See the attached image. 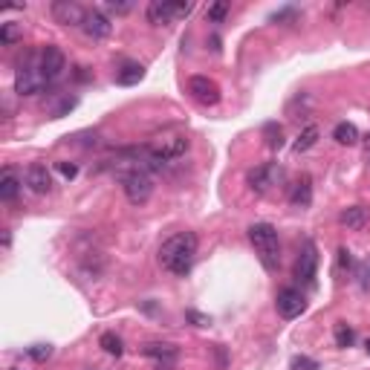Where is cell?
I'll return each mask as SVG.
<instances>
[{
  "mask_svg": "<svg viewBox=\"0 0 370 370\" xmlns=\"http://www.w3.org/2000/svg\"><path fill=\"white\" fill-rule=\"evenodd\" d=\"M197 246H200V240L194 231H176V235H171L159 246V266L176 278H185L191 266H194Z\"/></svg>",
  "mask_w": 370,
  "mask_h": 370,
  "instance_id": "6da1fadb",
  "label": "cell"
},
{
  "mask_svg": "<svg viewBox=\"0 0 370 370\" xmlns=\"http://www.w3.org/2000/svg\"><path fill=\"white\" fill-rule=\"evenodd\" d=\"M249 243L255 246V252L269 272L278 269L281 264V240H278V229L272 223H252L249 226Z\"/></svg>",
  "mask_w": 370,
  "mask_h": 370,
  "instance_id": "7a4b0ae2",
  "label": "cell"
},
{
  "mask_svg": "<svg viewBox=\"0 0 370 370\" xmlns=\"http://www.w3.org/2000/svg\"><path fill=\"white\" fill-rule=\"evenodd\" d=\"M188 148H191V139L185 133H180V130H162L159 136L150 139V145L145 150L159 162V165H165V162H174V159L185 157Z\"/></svg>",
  "mask_w": 370,
  "mask_h": 370,
  "instance_id": "3957f363",
  "label": "cell"
},
{
  "mask_svg": "<svg viewBox=\"0 0 370 370\" xmlns=\"http://www.w3.org/2000/svg\"><path fill=\"white\" fill-rule=\"evenodd\" d=\"M119 183H122V191H125L128 203L133 205H145L154 194V180L145 168H130V171H122L119 174Z\"/></svg>",
  "mask_w": 370,
  "mask_h": 370,
  "instance_id": "277c9868",
  "label": "cell"
},
{
  "mask_svg": "<svg viewBox=\"0 0 370 370\" xmlns=\"http://www.w3.org/2000/svg\"><path fill=\"white\" fill-rule=\"evenodd\" d=\"M47 87L44 81V73H41V64H38V52H32L30 58H26L18 73H15V93L18 95H35Z\"/></svg>",
  "mask_w": 370,
  "mask_h": 370,
  "instance_id": "5b68a950",
  "label": "cell"
},
{
  "mask_svg": "<svg viewBox=\"0 0 370 370\" xmlns=\"http://www.w3.org/2000/svg\"><path fill=\"white\" fill-rule=\"evenodd\" d=\"M191 3H171V0H150L148 3V23L162 26V23H174L176 18H188L191 15Z\"/></svg>",
  "mask_w": 370,
  "mask_h": 370,
  "instance_id": "8992f818",
  "label": "cell"
},
{
  "mask_svg": "<svg viewBox=\"0 0 370 370\" xmlns=\"http://www.w3.org/2000/svg\"><path fill=\"white\" fill-rule=\"evenodd\" d=\"M38 64H41V73H44L47 84L58 81L64 76V70H67V58H64L61 47H56V44H47L44 49L38 52Z\"/></svg>",
  "mask_w": 370,
  "mask_h": 370,
  "instance_id": "52a82bcc",
  "label": "cell"
},
{
  "mask_svg": "<svg viewBox=\"0 0 370 370\" xmlns=\"http://www.w3.org/2000/svg\"><path fill=\"white\" fill-rule=\"evenodd\" d=\"M275 307H278L281 319L292 321V319H298V315L307 310V298H304V292H301V290H295V286H284V290H278Z\"/></svg>",
  "mask_w": 370,
  "mask_h": 370,
  "instance_id": "ba28073f",
  "label": "cell"
},
{
  "mask_svg": "<svg viewBox=\"0 0 370 370\" xmlns=\"http://www.w3.org/2000/svg\"><path fill=\"white\" fill-rule=\"evenodd\" d=\"M188 93H191V99L200 102V104H217L220 102V87H217V81L209 78V76H191L188 78Z\"/></svg>",
  "mask_w": 370,
  "mask_h": 370,
  "instance_id": "9c48e42d",
  "label": "cell"
},
{
  "mask_svg": "<svg viewBox=\"0 0 370 370\" xmlns=\"http://www.w3.org/2000/svg\"><path fill=\"white\" fill-rule=\"evenodd\" d=\"M315 269H319V249H315V243L307 240L301 246V255H298V264H295V278L304 281L307 286L315 284Z\"/></svg>",
  "mask_w": 370,
  "mask_h": 370,
  "instance_id": "30bf717a",
  "label": "cell"
},
{
  "mask_svg": "<svg viewBox=\"0 0 370 370\" xmlns=\"http://www.w3.org/2000/svg\"><path fill=\"white\" fill-rule=\"evenodd\" d=\"M52 18L61 26H81L87 18V9L78 6L76 0H56V3H52Z\"/></svg>",
  "mask_w": 370,
  "mask_h": 370,
  "instance_id": "8fae6325",
  "label": "cell"
},
{
  "mask_svg": "<svg viewBox=\"0 0 370 370\" xmlns=\"http://www.w3.org/2000/svg\"><path fill=\"white\" fill-rule=\"evenodd\" d=\"M81 30H84V35H87L90 41H104V38H111L113 23H111V18H107L104 12L90 9L87 18H84V23H81Z\"/></svg>",
  "mask_w": 370,
  "mask_h": 370,
  "instance_id": "7c38bea8",
  "label": "cell"
},
{
  "mask_svg": "<svg viewBox=\"0 0 370 370\" xmlns=\"http://www.w3.org/2000/svg\"><path fill=\"white\" fill-rule=\"evenodd\" d=\"M142 353L148 356V359L157 362V370H174L176 359H180V350H176L174 345H159V341H150V345H145Z\"/></svg>",
  "mask_w": 370,
  "mask_h": 370,
  "instance_id": "4fadbf2b",
  "label": "cell"
},
{
  "mask_svg": "<svg viewBox=\"0 0 370 370\" xmlns=\"http://www.w3.org/2000/svg\"><path fill=\"white\" fill-rule=\"evenodd\" d=\"M26 185H30V191H35V194H47V191L52 188V174L47 165H41V162H32L30 168H26L23 174Z\"/></svg>",
  "mask_w": 370,
  "mask_h": 370,
  "instance_id": "5bb4252c",
  "label": "cell"
},
{
  "mask_svg": "<svg viewBox=\"0 0 370 370\" xmlns=\"http://www.w3.org/2000/svg\"><path fill=\"white\" fill-rule=\"evenodd\" d=\"M275 174L281 176V171H278V165L275 162H264V165H257L255 171H249V185L257 191V194H264V191L269 188V185H275Z\"/></svg>",
  "mask_w": 370,
  "mask_h": 370,
  "instance_id": "9a60e30c",
  "label": "cell"
},
{
  "mask_svg": "<svg viewBox=\"0 0 370 370\" xmlns=\"http://www.w3.org/2000/svg\"><path fill=\"white\" fill-rule=\"evenodd\" d=\"M21 188H23V180L18 176V171L3 168V174H0V200H3V203H15L18 194H21Z\"/></svg>",
  "mask_w": 370,
  "mask_h": 370,
  "instance_id": "2e32d148",
  "label": "cell"
},
{
  "mask_svg": "<svg viewBox=\"0 0 370 370\" xmlns=\"http://www.w3.org/2000/svg\"><path fill=\"white\" fill-rule=\"evenodd\" d=\"M142 78H145V67L139 61H125L116 70V81L122 87H133V84H139Z\"/></svg>",
  "mask_w": 370,
  "mask_h": 370,
  "instance_id": "e0dca14e",
  "label": "cell"
},
{
  "mask_svg": "<svg viewBox=\"0 0 370 370\" xmlns=\"http://www.w3.org/2000/svg\"><path fill=\"white\" fill-rule=\"evenodd\" d=\"M290 203L298 205V209H307V205L312 203V180H310V176H301V180L292 185Z\"/></svg>",
  "mask_w": 370,
  "mask_h": 370,
  "instance_id": "ac0fdd59",
  "label": "cell"
},
{
  "mask_svg": "<svg viewBox=\"0 0 370 370\" xmlns=\"http://www.w3.org/2000/svg\"><path fill=\"white\" fill-rule=\"evenodd\" d=\"M341 226H347V229H365L367 226V209H362V205H350V209L341 211Z\"/></svg>",
  "mask_w": 370,
  "mask_h": 370,
  "instance_id": "d6986e66",
  "label": "cell"
},
{
  "mask_svg": "<svg viewBox=\"0 0 370 370\" xmlns=\"http://www.w3.org/2000/svg\"><path fill=\"white\" fill-rule=\"evenodd\" d=\"M333 139L338 145H356L359 142V128H356L353 122H338V125L333 128Z\"/></svg>",
  "mask_w": 370,
  "mask_h": 370,
  "instance_id": "ffe728a7",
  "label": "cell"
},
{
  "mask_svg": "<svg viewBox=\"0 0 370 370\" xmlns=\"http://www.w3.org/2000/svg\"><path fill=\"white\" fill-rule=\"evenodd\" d=\"M319 136H321L319 128H315V125H307L304 130L298 133V139L292 142V150H295V154H304V150H310L315 142H319Z\"/></svg>",
  "mask_w": 370,
  "mask_h": 370,
  "instance_id": "44dd1931",
  "label": "cell"
},
{
  "mask_svg": "<svg viewBox=\"0 0 370 370\" xmlns=\"http://www.w3.org/2000/svg\"><path fill=\"white\" fill-rule=\"evenodd\" d=\"M99 347H102L107 356H116V359H119L122 353H125V347H122V338H119L116 333H102V338H99Z\"/></svg>",
  "mask_w": 370,
  "mask_h": 370,
  "instance_id": "7402d4cb",
  "label": "cell"
},
{
  "mask_svg": "<svg viewBox=\"0 0 370 370\" xmlns=\"http://www.w3.org/2000/svg\"><path fill=\"white\" fill-rule=\"evenodd\" d=\"M333 338H336V347H350L356 341V333H353V327H347L345 321H338L336 330H333Z\"/></svg>",
  "mask_w": 370,
  "mask_h": 370,
  "instance_id": "603a6c76",
  "label": "cell"
},
{
  "mask_svg": "<svg viewBox=\"0 0 370 370\" xmlns=\"http://www.w3.org/2000/svg\"><path fill=\"white\" fill-rule=\"evenodd\" d=\"M264 136H266V145L272 150H278L284 145V128L278 125V122H269V125L264 128Z\"/></svg>",
  "mask_w": 370,
  "mask_h": 370,
  "instance_id": "cb8c5ba5",
  "label": "cell"
},
{
  "mask_svg": "<svg viewBox=\"0 0 370 370\" xmlns=\"http://www.w3.org/2000/svg\"><path fill=\"white\" fill-rule=\"evenodd\" d=\"M21 35H23V32H21L18 23H3V26H0V44H6V47L18 44Z\"/></svg>",
  "mask_w": 370,
  "mask_h": 370,
  "instance_id": "d4e9b609",
  "label": "cell"
},
{
  "mask_svg": "<svg viewBox=\"0 0 370 370\" xmlns=\"http://www.w3.org/2000/svg\"><path fill=\"white\" fill-rule=\"evenodd\" d=\"M356 278H359V290L362 292H370V257L359 264V269H356Z\"/></svg>",
  "mask_w": 370,
  "mask_h": 370,
  "instance_id": "484cf974",
  "label": "cell"
},
{
  "mask_svg": "<svg viewBox=\"0 0 370 370\" xmlns=\"http://www.w3.org/2000/svg\"><path fill=\"white\" fill-rule=\"evenodd\" d=\"M26 356L35 362H47L49 356H52V345H32L30 350H26Z\"/></svg>",
  "mask_w": 370,
  "mask_h": 370,
  "instance_id": "4316f807",
  "label": "cell"
},
{
  "mask_svg": "<svg viewBox=\"0 0 370 370\" xmlns=\"http://www.w3.org/2000/svg\"><path fill=\"white\" fill-rule=\"evenodd\" d=\"M226 15H229V3H214V6H209V12H205V18H209L211 23H220Z\"/></svg>",
  "mask_w": 370,
  "mask_h": 370,
  "instance_id": "83f0119b",
  "label": "cell"
},
{
  "mask_svg": "<svg viewBox=\"0 0 370 370\" xmlns=\"http://www.w3.org/2000/svg\"><path fill=\"white\" fill-rule=\"evenodd\" d=\"M290 370H319V362L310 359V356H295L290 362Z\"/></svg>",
  "mask_w": 370,
  "mask_h": 370,
  "instance_id": "f1b7e54d",
  "label": "cell"
},
{
  "mask_svg": "<svg viewBox=\"0 0 370 370\" xmlns=\"http://www.w3.org/2000/svg\"><path fill=\"white\" fill-rule=\"evenodd\" d=\"M56 171L64 176V180H76V174H78V165H76V162H56Z\"/></svg>",
  "mask_w": 370,
  "mask_h": 370,
  "instance_id": "f546056e",
  "label": "cell"
},
{
  "mask_svg": "<svg viewBox=\"0 0 370 370\" xmlns=\"http://www.w3.org/2000/svg\"><path fill=\"white\" fill-rule=\"evenodd\" d=\"M107 9H111L113 15H128V12L133 9V3H116V0H111V3H107Z\"/></svg>",
  "mask_w": 370,
  "mask_h": 370,
  "instance_id": "4dcf8cb0",
  "label": "cell"
},
{
  "mask_svg": "<svg viewBox=\"0 0 370 370\" xmlns=\"http://www.w3.org/2000/svg\"><path fill=\"white\" fill-rule=\"evenodd\" d=\"M338 266H341V269H350V266H353V257H350L347 249H338Z\"/></svg>",
  "mask_w": 370,
  "mask_h": 370,
  "instance_id": "1f68e13d",
  "label": "cell"
},
{
  "mask_svg": "<svg viewBox=\"0 0 370 370\" xmlns=\"http://www.w3.org/2000/svg\"><path fill=\"white\" fill-rule=\"evenodd\" d=\"M188 321H194L197 327H209V324H211L209 319H205V315H200V312H194V310H191V312H188Z\"/></svg>",
  "mask_w": 370,
  "mask_h": 370,
  "instance_id": "d6a6232c",
  "label": "cell"
},
{
  "mask_svg": "<svg viewBox=\"0 0 370 370\" xmlns=\"http://www.w3.org/2000/svg\"><path fill=\"white\" fill-rule=\"evenodd\" d=\"M365 350H367V356H370V338H367V341H365Z\"/></svg>",
  "mask_w": 370,
  "mask_h": 370,
  "instance_id": "836d02e7",
  "label": "cell"
},
{
  "mask_svg": "<svg viewBox=\"0 0 370 370\" xmlns=\"http://www.w3.org/2000/svg\"><path fill=\"white\" fill-rule=\"evenodd\" d=\"M12 370H18V367H12Z\"/></svg>",
  "mask_w": 370,
  "mask_h": 370,
  "instance_id": "e575fe53",
  "label": "cell"
}]
</instances>
